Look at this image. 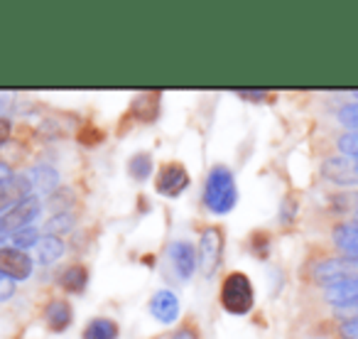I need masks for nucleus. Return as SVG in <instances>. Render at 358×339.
I'll return each instance as SVG.
<instances>
[{
	"label": "nucleus",
	"instance_id": "9d476101",
	"mask_svg": "<svg viewBox=\"0 0 358 339\" xmlns=\"http://www.w3.org/2000/svg\"><path fill=\"white\" fill-rule=\"evenodd\" d=\"M334 244L348 258H358V224H341L334 229Z\"/></svg>",
	"mask_w": 358,
	"mask_h": 339
},
{
	"label": "nucleus",
	"instance_id": "7ed1b4c3",
	"mask_svg": "<svg viewBox=\"0 0 358 339\" xmlns=\"http://www.w3.org/2000/svg\"><path fill=\"white\" fill-rule=\"evenodd\" d=\"M199 268L204 273V278H211L216 273L221 263V256H224V234L216 226H209V229L201 231L199 239Z\"/></svg>",
	"mask_w": 358,
	"mask_h": 339
},
{
	"label": "nucleus",
	"instance_id": "6ab92c4d",
	"mask_svg": "<svg viewBox=\"0 0 358 339\" xmlns=\"http://www.w3.org/2000/svg\"><path fill=\"white\" fill-rule=\"evenodd\" d=\"M15 295V280L6 278V275H0V303H6Z\"/></svg>",
	"mask_w": 358,
	"mask_h": 339
},
{
	"label": "nucleus",
	"instance_id": "412c9836",
	"mask_svg": "<svg viewBox=\"0 0 358 339\" xmlns=\"http://www.w3.org/2000/svg\"><path fill=\"white\" fill-rule=\"evenodd\" d=\"M8 138H10V120L0 116V145L6 143Z\"/></svg>",
	"mask_w": 358,
	"mask_h": 339
},
{
	"label": "nucleus",
	"instance_id": "6e6552de",
	"mask_svg": "<svg viewBox=\"0 0 358 339\" xmlns=\"http://www.w3.org/2000/svg\"><path fill=\"white\" fill-rule=\"evenodd\" d=\"M71 317H74V312H71V305L66 303V300L55 298V300H50V303H47L45 322H47V327H50L52 332H64V329L71 324Z\"/></svg>",
	"mask_w": 358,
	"mask_h": 339
},
{
	"label": "nucleus",
	"instance_id": "20e7f679",
	"mask_svg": "<svg viewBox=\"0 0 358 339\" xmlns=\"http://www.w3.org/2000/svg\"><path fill=\"white\" fill-rule=\"evenodd\" d=\"M155 187L164 197H179L189 187V172L185 170V165L167 162L159 167L157 177H155Z\"/></svg>",
	"mask_w": 358,
	"mask_h": 339
},
{
	"label": "nucleus",
	"instance_id": "0eeeda50",
	"mask_svg": "<svg viewBox=\"0 0 358 339\" xmlns=\"http://www.w3.org/2000/svg\"><path fill=\"white\" fill-rule=\"evenodd\" d=\"M150 312L162 324H172L179 317V300L172 290H157L150 298Z\"/></svg>",
	"mask_w": 358,
	"mask_h": 339
},
{
	"label": "nucleus",
	"instance_id": "aec40b11",
	"mask_svg": "<svg viewBox=\"0 0 358 339\" xmlns=\"http://www.w3.org/2000/svg\"><path fill=\"white\" fill-rule=\"evenodd\" d=\"M15 180V175H13V170L8 167L6 162H0V187H6L8 182Z\"/></svg>",
	"mask_w": 358,
	"mask_h": 339
},
{
	"label": "nucleus",
	"instance_id": "ddd939ff",
	"mask_svg": "<svg viewBox=\"0 0 358 339\" xmlns=\"http://www.w3.org/2000/svg\"><path fill=\"white\" fill-rule=\"evenodd\" d=\"M86 283H89V270L79 263L69 265L59 278V285L66 290V293H81V290L86 288Z\"/></svg>",
	"mask_w": 358,
	"mask_h": 339
},
{
	"label": "nucleus",
	"instance_id": "f3484780",
	"mask_svg": "<svg viewBox=\"0 0 358 339\" xmlns=\"http://www.w3.org/2000/svg\"><path fill=\"white\" fill-rule=\"evenodd\" d=\"M71 226V219H69V214H59V216H55V219L47 224V231H50V236H59L64 229H69Z\"/></svg>",
	"mask_w": 358,
	"mask_h": 339
},
{
	"label": "nucleus",
	"instance_id": "39448f33",
	"mask_svg": "<svg viewBox=\"0 0 358 339\" xmlns=\"http://www.w3.org/2000/svg\"><path fill=\"white\" fill-rule=\"evenodd\" d=\"M167 256L174 273L179 275V280H189L194 275L196 265H199V254H196L194 244H189V241H174V244H169Z\"/></svg>",
	"mask_w": 358,
	"mask_h": 339
},
{
	"label": "nucleus",
	"instance_id": "f03ea898",
	"mask_svg": "<svg viewBox=\"0 0 358 339\" xmlns=\"http://www.w3.org/2000/svg\"><path fill=\"white\" fill-rule=\"evenodd\" d=\"M221 305L229 314H248L253 310L255 290L248 275L241 270L226 275L224 285H221Z\"/></svg>",
	"mask_w": 358,
	"mask_h": 339
},
{
	"label": "nucleus",
	"instance_id": "f8f14e48",
	"mask_svg": "<svg viewBox=\"0 0 358 339\" xmlns=\"http://www.w3.org/2000/svg\"><path fill=\"white\" fill-rule=\"evenodd\" d=\"M62 254H64V241L59 236H45L37 244V263L42 265L55 263L57 258H62Z\"/></svg>",
	"mask_w": 358,
	"mask_h": 339
},
{
	"label": "nucleus",
	"instance_id": "4be33fe9",
	"mask_svg": "<svg viewBox=\"0 0 358 339\" xmlns=\"http://www.w3.org/2000/svg\"><path fill=\"white\" fill-rule=\"evenodd\" d=\"M238 96H241V99H250V101H260V99H265V96H268V94H265V91H238Z\"/></svg>",
	"mask_w": 358,
	"mask_h": 339
},
{
	"label": "nucleus",
	"instance_id": "f257e3e1",
	"mask_svg": "<svg viewBox=\"0 0 358 339\" xmlns=\"http://www.w3.org/2000/svg\"><path fill=\"white\" fill-rule=\"evenodd\" d=\"M238 202V190H236V177L226 165H216L209 170L204 185V205L214 214H229Z\"/></svg>",
	"mask_w": 358,
	"mask_h": 339
},
{
	"label": "nucleus",
	"instance_id": "1a4fd4ad",
	"mask_svg": "<svg viewBox=\"0 0 358 339\" xmlns=\"http://www.w3.org/2000/svg\"><path fill=\"white\" fill-rule=\"evenodd\" d=\"M27 182H30L32 190H37L40 195H50V192L57 190L59 185V175H57V170L50 167V165H37L27 172Z\"/></svg>",
	"mask_w": 358,
	"mask_h": 339
},
{
	"label": "nucleus",
	"instance_id": "9b49d317",
	"mask_svg": "<svg viewBox=\"0 0 358 339\" xmlns=\"http://www.w3.org/2000/svg\"><path fill=\"white\" fill-rule=\"evenodd\" d=\"M84 339H118V324L108 317H96L84 327Z\"/></svg>",
	"mask_w": 358,
	"mask_h": 339
},
{
	"label": "nucleus",
	"instance_id": "5701e85b",
	"mask_svg": "<svg viewBox=\"0 0 358 339\" xmlns=\"http://www.w3.org/2000/svg\"><path fill=\"white\" fill-rule=\"evenodd\" d=\"M169 339H196V334L192 332L189 327H185V329H179V332H174Z\"/></svg>",
	"mask_w": 358,
	"mask_h": 339
},
{
	"label": "nucleus",
	"instance_id": "b1692460",
	"mask_svg": "<svg viewBox=\"0 0 358 339\" xmlns=\"http://www.w3.org/2000/svg\"><path fill=\"white\" fill-rule=\"evenodd\" d=\"M6 106H8V99H6V96H0V113L6 111Z\"/></svg>",
	"mask_w": 358,
	"mask_h": 339
},
{
	"label": "nucleus",
	"instance_id": "4468645a",
	"mask_svg": "<svg viewBox=\"0 0 358 339\" xmlns=\"http://www.w3.org/2000/svg\"><path fill=\"white\" fill-rule=\"evenodd\" d=\"M128 172H130V177L138 182L150 180V175H152V160H150V155L148 153L133 155V158H130V165H128Z\"/></svg>",
	"mask_w": 358,
	"mask_h": 339
},
{
	"label": "nucleus",
	"instance_id": "2eb2a0df",
	"mask_svg": "<svg viewBox=\"0 0 358 339\" xmlns=\"http://www.w3.org/2000/svg\"><path fill=\"white\" fill-rule=\"evenodd\" d=\"M133 111H135V116H138L140 120L150 123V120L157 116V96H152V94L138 96V99H135V104H133Z\"/></svg>",
	"mask_w": 358,
	"mask_h": 339
},
{
	"label": "nucleus",
	"instance_id": "423d86ee",
	"mask_svg": "<svg viewBox=\"0 0 358 339\" xmlns=\"http://www.w3.org/2000/svg\"><path fill=\"white\" fill-rule=\"evenodd\" d=\"M32 258L20 249H0V275L10 280H27L32 273Z\"/></svg>",
	"mask_w": 358,
	"mask_h": 339
},
{
	"label": "nucleus",
	"instance_id": "a211bd4d",
	"mask_svg": "<svg viewBox=\"0 0 358 339\" xmlns=\"http://www.w3.org/2000/svg\"><path fill=\"white\" fill-rule=\"evenodd\" d=\"M338 334H341L343 339H358V314L356 317L343 319L341 327H338Z\"/></svg>",
	"mask_w": 358,
	"mask_h": 339
},
{
	"label": "nucleus",
	"instance_id": "dca6fc26",
	"mask_svg": "<svg viewBox=\"0 0 358 339\" xmlns=\"http://www.w3.org/2000/svg\"><path fill=\"white\" fill-rule=\"evenodd\" d=\"M37 239H40V229H37V226H27V229H20L17 234H13V244L20 251L30 249V246H37Z\"/></svg>",
	"mask_w": 358,
	"mask_h": 339
}]
</instances>
